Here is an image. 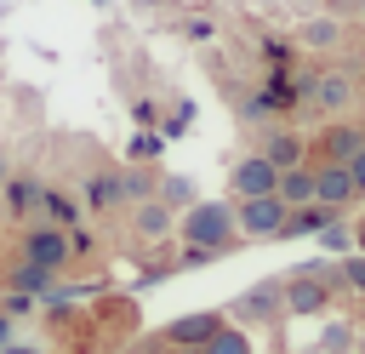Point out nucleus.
Segmentation results:
<instances>
[{"label": "nucleus", "mask_w": 365, "mask_h": 354, "mask_svg": "<svg viewBox=\"0 0 365 354\" xmlns=\"http://www.w3.org/2000/svg\"><path fill=\"white\" fill-rule=\"evenodd\" d=\"M182 240L188 246H200V251H228L234 240H240V228H234V206L228 200H194L188 211H182Z\"/></svg>", "instance_id": "obj_1"}, {"label": "nucleus", "mask_w": 365, "mask_h": 354, "mask_svg": "<svg viewBox=\"0 0 365 354\" xmlns=\"http://www.w3.org/2000/svg\"><path fill=\"white\" fill-rule=\"evenodd\" d=\"M359 103H365L359 74H348V69H325V74L314 80V108H319L325 120H348Z\"/></svg>", "instance_id": "obj_2"}, {"label": "nucleus", "mask_w": 365, "mask_h": 354, "mask_svg": "<svg viewBox=\"0 0 365 354\" xmlns=\"http://www.w3.org/2000/svg\"><path fill=\"white\" fill-rule=\"evenodd\" d=\"M285 200L279 194H257V200H240L234 206V228L245 234V240H279V228H285Z\"/></svg>", "instance_id": "obj_3"}, {"label": "nucleus", "mask_w": 365, "mask_h": 354, "mask_svg": "<svg viewBox=\"0 0 365 354\" xmlns=\"http://www.w3.org/2000/svg\"><path fill=\"white\" fill-rule=\"evenodd\" d=\"M68 257H74L68 228L40 223V228H29V234H23V263H34V268H46V274H63V268H68Z\"/></svg>", "instance_id": "obj_4"}, {"label": "nucleus", "mask_w": 365, "mask_h": 354, "mask_svg": "<svg viewBox=\"0 0 365 354\" xmlns=\"http://www.w3.org/2000/svg\"><path fill=\"white\" fill-rule=\"evenodd\" d=\"M359 148H365V131H359L354 120H331V126L308 143V166H348Z\"/></svg>", "instance_id": "obj_5"}, {"label": "nucleus", "mask_w": 365, "mask_h": 354, "mask_svg": "<svg viewBox=\"0 0 365 354\" xmlns=\"http://www.w3.org/2000/svg\"><path fill=\"white\" fill-rule=\"evenodd\" d=\"M274 183H279V171L262 160V154H245V160H234V171H228V188L240 194V200H257V194H274Z\"/></svg>", "instance_id": "obj_6"}, {"label": "nucleus", "mask_w": 365, "mask_h": 354, "mask_svg": "<svg viewBox=\"0 0 365 354\" xmlns=\"http://www.w3.org/2000/svg\"><path fill=\"white\" fill-rule=\"evenodd\" d=\"M234 314H240V320H262V325H274V314H285V280H257V285L234 303Z\"/></svg>", "instance_id": "obj_7"}, {"label": "nucleus", "mask_w": 365, "mask_h": 354, "mask_svg": "<svg viewBox=\"0 0 365 354\" xmlns=\"http://www.w3.org/2000/svg\"><path fill=\"white\" fill-rule=\"evenodd\" d=\"M325 303H331V285L325 280H314L302 268L285 280V314H325Z\"/></svg>", "instance_id": "obj_8"}, {"label": "nucleus", "mask_w": 365, "mask_h": 354, "mask_svg": "<svg viewBox=\"0 0 365 354\" xmlns=\"http://www.w3.org/2000/svg\"><path fill=\"white\" fill-rule=\"evenodd\" d=\"M348 200H359V194H354V177H348V166H314V206H331V211H342Z\"/></svg>", "instance_id": "obj_9"}, {"label": "nucleus", "mask_w": 365, "mask_h": 354, "mask_svg": "<svg viewBox=\"0 0 365 354\" xmlns=\"http://www.w3.org/2000/svg\"><path fill=\"white\" fill-rule=\"evenodd\" d=\"M257 154H262L274 171H291V166H308V137H297V131H268Z\"/></svg>", "instance_id": "obj_10"}, {"label": "nucleus", "mask_w": 365, "mask_h": 354, "mask_svg": "<svg viewBox=\"0 0 365 354\" xmlns=\"http://www.w3.org/2000/svg\"><path fill=\"white\" fill-rule=\"evenodd\" d=\"M222 325V314H211V308H200V314H177L171 325H165V337H171V348H205V337Z\"/></svg>", "instance_id": "obj_11"}, {"label": "nucleus", "mask_w": 365, "mask_h": 354, "mask_svg": "<svg viewBox=\"0 0 365 354\" xmlns=\"http://www.w3.org/2000/svg\"><path fill=\"white\" fill-rule=\"evenodd\" d=\"M131 228H137V240H165V234L177 228V211H171V206H160V200L148 194V200H137V206H131Z\"/></svg>", "instance_id": "obj_12"}, {"label": "nucleus", "mask_w": 365, "mask_h": 354, "mask_svg": "<svg viewBox=\"0 0 365 354\" xmlns=\"http://www.w3.org/2000/svg\"><path fill=\"white\" fill-rule=\"evenodd\" d=\"M274 194H279L285 206H308V200H314V166H291V171H279Z\"/></svg>", "instance_id": "obj_13"}, {"label": "nucleus", "mask_w": 365, "mask_h": 354, "mask_svg": "<svg viewBox=\"0 0 365 354\" xmlns=\"http://www.w3.org/2000/svg\"><path fill=\"white\" fill-rule=\"evenodd\" d=\"M154 200L171 206V211H188V206H194V177H177V171L154 177Z\"/></svg>", "instance_id": "obj_14"}, {"label": "nucleus", "mask_w": 365, "mask_h": 354, "mask_svg": "<svg viewBox=\"0 0 365 354\" xmlns=\"http://www.w3.org/2000/svg\"><path fill=\"white\" fill-rule=\"evenodd\" d=\"M297 34H302V46H314V51H331V46H342V23H336V17H308Z\"/></svg>", "instance_id": "obj_15"}, {"label": "nucleus", "mask_w": 365, "mask_h": 354, "mask_svg": "<svg viewBox=\"0 0 365 354\" xmlns=\"http://www.w3.org/2000/svg\"><path fill=\"white\" fill-rule=\"evenodd\" d=\"M86 206H91V211L120 206V171H97V177H86Z\"/></svg>", "instance_id": "obj_16"}, {"label": "nucleus", "mask_w": 365, "mask_h": 354, "mask_svg": "<svg viewBox=\"0 0 365 354\" xmlns=\"http://www.w3.org/2000/svg\"><path fill=\"white\" fill-rule=\"evenodd\" d=\"M200 354H251V337L240 331V325H217L211 337H205V348Z\"/></svg>", "instance_id": "obj_17"}, {"label": "nucleus", "mask_w": 365, "mask_h": 354, "mask_svg": "<svg viewBox=\"0 0 365 354\" xmlns=\"http://www.w3.org/2000/svg\"><path fill=\"white\" fill-rule=\"evenodd\" d=\"M148 194H154V171H143V166L120 171V206H137V200H148Z\"/></svg>", "instance_id": "obj_18"}, {"label": "nucleus", "mask_w": 365, "mask_h": 354, "mask_svg": "<svg viewBox=\"0 0 365 354\" xmlns=\"http://www.w3.org/2000/svg\"><path fill=\"white\" fill-rule=\"evenodd\" d=\"M319 348H325V354H348V348H354V325H342V320L325 325V331H319Z\"/></svg>", "instance_id": "obj_19"}, {"label": "nucleus", "mask_w": 365, "mask_h": 354, "mask_svg": "<svg viewBox=\"0 0 365 354\" xmlns=\"http://www.w3.org/2000/svg\"><path fill=\"white\" fill-rule=\"evenodd\" d=\"M51 280H57V274H46V268H34V263H23V268L11 274V285H17V291H46Z\"/></svg>", "instance_id": "obj_20"}, {"label": "nucleus", "mask_w": 365, "mask_h": 354, "mask_svg": "<svg viewBox=\"0 0 365 354\" xmlns=\"http://www.w3.org/2000/svg\"><path fill=\"white\" fill-rule=\"evenodd\" d=\"M336 280H348L354 291H365V251H348V257L336 263Z\"/></svg>", "instance_id": "obj_21"}, {"label": "nucleus", "mask_w": 365, "mask_h": 354, "mask_svg": "<svg viewBox=\"0 0 365 354\" xmlns=\"http://www.w3.org/2000/svg\"><path fill=\"white\" fill-rule=\"evenodd\" d=\"M40 206H46V211H51V223H57V228H63V223H68V217H74V206H68V200H63V194H51V188H46V194H40Z\"/></svg>", "instance_id": "obj_22"}, {"label": "nucleus", "mask_w": 365, "mask_h": 354, "mask_svg": "<svg viewBox=\"0 0 365 354\" xmlns=\"http://www.w3.org/2000/svg\"><path fill=\"white\" fill-rule=\"evenodd\" d=\"M319 240H325L331 251H342V257H348V246H354V234H348L342 223H331V228H319Z\"/></svg>", "instance_id": "obj_23"}, {"label": "nucleus", "mask_w": 365, "mask_h": 354, "mask_svg": "<svg viewBox=\"0 0 365 354\" xmlns=\"http://www.w3.org/2000/svg\"><path fill=\"white\" fill-rule=\"evenodd\" d=\"M6 188H11V206H17V211H23V206H29V200H34V183H17V177H11V183H6Z\"/></svg>", "instance_id": "obj_24"}, {"label": "nucleus", "mask_w": 365, "mask_h": 354, "mask_svg": "<svg viewBox=\"0 0 365 354\" xmlns=\"http://www.w3.org/2000/svg\"><path fill=\"white\" fill-rule=\"evenodd\" d=\"M348 177H354V194H365V148L348 160Z\"/></svg>", "instance_id": "obj_25"}, {"label": "nucleus", "mask_w": 365, "mask_h": 354, "mask_svg": "<svg viewBox=\"0 0 365 354\" xmlns=\"http://www.w3.org/2000/svg\"><path fill=\"white\" fill-rule=\"evenodd\" d=\"M137 154H143V160H148V154H160V137H143V143H131V160H137Z\"/></svg>", "instance_id": "obj_26"}, {"label": "nucleus", "mask_w": 365, "mask_h": 354, "mask_svg": "<svg viewBox=\"0 0 365 354\" xmlns=\"http://www.w3.org/2000/svg\"><path fill=\"white\" fill-rule=\"evenodd\" d=\"M6 183H11V154L0 148V188H6Z\"/></svg>", "instance_id": "obj_27"}, {"label": "nucleus", "mask_w": 365, "mask_h": 354, "mask_svg": "<svg viewBox=\"0 0 365 354\" xmlns=\"http://www.w3.org/2000/svg\"><path fill=\"white\" fill-rule=\"evenodd\" d=\"M11 343V314H0V348Z\"/></svg>", "instance_id": "obj_28"}, {"label": "nucleus", "mask_w": 365, "mask_h": 354, "mask_svg": "<svg viewBox=\"0 0 365 354\" xmlns=\"http://www.w3.org/2000/svg\"><path fill=\"white\" fill-rule=\"evenodd\" d=\"M354 246H359V251H365V223H359V228H354Z\"/></svg>", "instance_id": "obj_29"}, {"label": "nucleus", "mask_w": 365, "mask_h": 354, "mask_svg": "<svg viewBox=\"0 0 365 354\" xmlns=\"http://www.w3.org/2000/svg\"><path fill=\"white\" fill-rule=\"evenodd\" d=\"M354 348H359V354H365V331H354Z\"/></svg>", "instance_id": "obj_30"}, {"label": "nucleus", "mask_w": 365, "mask_h": 354, "mask_svg": "<svg viewBox=\"0 0 365 354\" xmlns=\"http://www.w3.org/2000/svg\"><path fill=\"white\" fill-rule=\"evenodd\" d=\"M137 6H165V0H137Z\"/></svg>", "instance_id": "obj_31"}, {"label": "nucleus", "mask_w": 365, "mask_h": 354, "mask_svg": "<svg viewBox=\"0 0 365 354\" xmlns=\"http://www.w3.org/2000/svg\"><path fill=\"white\" fill-rule=\"evenodd\" d=\"M354 11H359V17H365V0H354Z\"/></svg>", "instance_id": "obj_32"}, {"label": "nucleus", "mask_w": 365, "mask_h": 354, "mask_svg": "<svg viewBox=\"0 0 365 354\" xmlns=\"http://www.w3.org/2000/svg\"><path fill=\"white\" fill-rule=\"evenodd\" d=\"M177 354H200V348H177Z\"/></svg>", "instance_id": "obj_33"}]
</instances>
